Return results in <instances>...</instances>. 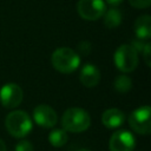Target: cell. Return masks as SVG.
I'll return each mask as SVG.
<instances>
[{"mask_svg": "<svg viewBox=\"0 0 151 151\" xmlns=\"http://www.w3.org/2000/svg\"><path fill=\"white\" fill-rule=\"evenodd\" d=\"M61 125L65 131L68 132H83L91 125V117L87 111L80 107L67 109L61 117Z\"/></svg>", "mask_w": 151, "mask_h": 151, "instance_id": "1", "label": "cell"}, {"mask_svg": "<svg viewBox=\"0 0 151 151\" xmlns=\"http://www.w3.org/2000/svg\"><path fill=\"white\" fill-rule=\"evenodd\" d=\"M51 63L58 72L72 73L80 65V55L70 47H60L52 53Z\"/></svg>", "mask_w": 151, "mask_h": 151, "instance_id": "2", "label": "cell"}, {"mask_svg": "<svg viewBox=\"0 0 151 151\" xmlns=\"http://www.w3.org/2000/svg\"><path fill=\"white\" fill-rule=\"evenodd\" d=\"M5 126L8 133L15 138H24L32 131V120L29 116L21 110L12 111L7 114Z\"/></svg>", "mask_w": 151, "mask_h": 151, "instance_id": "3", "label": "cell"}, {"mask_svg": "<svg viewBox=\"0 0 151 151\" xmlns=\"http://www.w3.org/2000/svg\"><path fill=\"white\" fill-rule=\"evenodd\" d=\"M114 64L123 73H129L138 66V52L129 44L120 45L113 55Z\"/></svg>", "mask_w": 151, "mask_h": 151, "instance_id": "4", "label": "cell"}, {"mask_svg": "<svg viewBox=\"0 0 151 151\" xmlns=\"http://www.w3.org/2000/svg\"><path fill=\"white\" fill-rule=\"evenodd\" d=\"M130 127L139 134H149L151 132V109L149 105L140 106L132 111L129 116Z\"/></svg>", "mask_w": 151, "mask_h": 151, "instance_id": "5", "label": "cell"}, {"mask_svg": "<svg viewBox=\"0 0 151 151\" xmlns=\"http://www.w3.org/2000/svg\"><path fill=\"white\" fill-rule=\"evenodd\" d=\"M77 11L83 19L93 21L104 15L106 5L104 0H79L77 4Z\"/></svg>", "mask_w": 151, "mask_h": 151, "instance_id": "6", "label": "cell"}, {"mask_svg": "<svg viewBox=\"0 0 151 151\" xmlns=\"http://www.w3.org/2000/svg\"><path fill=\"white\" fill-rule=\"evenodd\" d=\"M24 93L15 83H7L0 88V103L6 109H15L22 101Z\"/></svg>", "mask_w": 151, "mask_h": 151, "instance_id": "7", "label": "cell"}, {"mask_svg": "<svg viewBox=\"0 0 151 151\" xmlns=\"http://www.w3.org/2000/svg\"><path fill=\"white\" fill-rule=\"evenodd\" d=\"M136 145L134 136L127 130H118L110 138V151H133Z\"/></svg>", "mask_w": 151, "mask_h": 151, "instance_id": "8", "label": "cell"}, {"mask_svg": "<svg viewBox=\"0 0 151 151\" xmlns=\"http://www.w3.org/2000/svg\"><path fill=\"white\" fill-rule=\"evenodd\" d=\"M33 119L39 126L50 129L57 124L58 116L51 106L46 104H40L33 110Z\"/></svg>", "mask_w": 151, "mask_h": 151, "instance_id": "9", "label": "cell"}, {"mask_svg": "<svg viewBox=\"0 0 151 151\" xmlns=\"http://www.w3.org/2000/svg\"><path fill=\"white\" fill-rule=\"evenodd\" d=\"M79 79L85 87H94L100 81V72L96 65L85 64L81 67Z\"/></svg>", "mask_w": 151, "mask_h": 151, "instance_id": "10", "label": "cell"}, {"mask_svg": "<svg viewBox=\"0 0 151 151\" xmlns=\"http://www.w3.org/2000/svg\"><path fill=\"white\" fill-rule=\"evenodd\" d=\"M124 120H125L124 112L116 107L107 109L101 114V123L107 129H117L124 124Z\"/></svg>", "mask_w": 151, "mask_h": 151, "instance_id": "11", "label": "cell"}, {"mask_svg": "<svg viewBox=\"0 0 151 151\" xmlns=\"http://www.w3.org/2000/svg\"><path fill=\"white\" fill-rule=\"evenodd\" d=\"M134 33L137 39L149 40L151 37V17L144 14L137 18L134 21Z\"/></svg>", "mask_w": 151, "mask_h": 151, "instance_id": "12", "label": "cell"}, {"mask_svg": "<svg viewBox=\"0 0 151 151\" xmlns=\"http://www.w3.org/2000/svg\"><path fill=\"white\" fill-rule=\"evenodd\" d=\"M122 22V13L119 9L117 8H110V9H106L105 13H104V25L112 29V28H116L120 25Z\"/></svg>", "mask_w": 151, "mask_h": 151, "instance_id": "13", "label": "cell"}, {"mask_svg": "<svg viewBox=\"0 0 151 151\" xmlns=\"http://www.w3.org/2000/svg\"><path fill=\"white\" fill-rule=\"evenodd\" d=\"M68 140L67 132L64 129H54L48 134V142L54 147H61L64 146Z\"/></svg>", "mask_w": 151, "mask_h": 151, "instance_id": "14", "label": "cell"}, {"mask_svg": "<svg viewBox=\"0 0 151 151\" xmlns=\"http://www.w3.org/2000/svg\"><path fill=\"white\" fill-rule=\"evenodd\" d=\"M113 87L118 93H126L132 88V80L126 74H120L114 79Z\"/></svg>", "mask_w": 151, "mask_h": 151, "instance_id": "15", "label": "cell"}, {"mask_svg": "<svg viewBox=\"0 0 151 151\" xmlns=\"http://www.w3.org/2000/svg\"><path fill=\"white\" fill-rule=\"evenodd\" d=\"M14 151H34V150H33V145H32L31 142H28V140H20L15 145V150Z\"/></svg>", "mask_w": 151, "mask_h": 151, "instance_id": "16", "label": "cell"}, {"mask_svg": "<svg viewBox=\"0 0 151 151\" xmlns=\"http://www.w3.org/2000/svg\"><path fill=\"white\" fill-rule=\"evenodd\" d=\"M129 2L136 8H147L151 5V0H129Z\"/></svg>", "mask_w": 151, "mask_h": 151, "instance_id": "17", "label": "cell"}, {"mask_svg": "<svg viewBox=\"0 0 151 151\" xmlns=\"http://www.w3.org/2000/svg\"><path fill=\"white\" fill-rule=\"evenodd\" d=\"M150 47H151L150 42H146V44L144 45L143 50H142L143 58H144V60H145V63H146V65H147V66H150V65H151V59H150Z\"/></svg>", "mask_w": 151, "mask_h": 151, "instance_id": "18", "label": "cell"}, {"mask_svg": "<svg viewBox=\"0 0 151 151\" xmlns=\"http://www.w3.org/2000/svg\"><path fill=\"white\" fill-rule=\"evenodd\" d=\"M124 0H105V2L106 4H109L110 6H118V5H120L122 2H123Z\"/></svg>", "mask_w": 151, "mask_h": 151, "instance_id": "19", "label": "cell"}, {"mask_svg": "<svg viewBox=\"0 0 151 151\" xmlns=\"http://www.w3.org/2000/svg\"><path fill=\"white\" fill-rule=\"evenodd\" d=\"M0 151H7L6 144H5V142H4L2 139H0Z\"/></svg>", "mask_w": 151, "mask_h": 151, "instance_id": "20", "label": "cell"}, {"mask_svg": "<svg viewBox=\"0 0 151 151\" xmlns=\"http://www.w3.org/2000/svg\"><path fill=\"white\" fill-rule=\"evenodd\" d=\"M77 151H91V150H88V149H79Z\"/></svg>", "mask_w": 151, "mask_h": 151, "instance_id": "21", "label": "cell"}]
</instances>
